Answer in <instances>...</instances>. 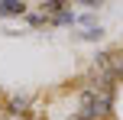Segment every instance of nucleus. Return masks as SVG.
Segmentation results:
<instances>
[{
	"mask_svg": "<svg viewBox=\"0 0 123 120\" xmlns=\"http://www.w3.org/2000/svg\"><path fill=\"white\" fill-rule=\"evenodd\" d=\"M113 104V88L110 84H87L81 91V117L84 120H104Z\"/></svg>",
	"mask_w": 123,
	"mask_h": 120,
	"instance_id": "1",
	"label": "nucleus"
},
{
	"mask_svg": "<svg viewBox=\"0 0 123 120\" xmlns=\"http://www.w3.org/2000/svg\"><path fill=\"white\" fill-rule=\"evenodd\" d=\"M62 6H65V3H58V0L45 3V10H49V19H52V23H68V19H71V13L62 10Z\"/></svg>",
	"mask_w": 123,
	"mask_h": 120,
	"instance_id": "2",
	"label": "nucleus"
},
{
	"mask_svg": "<svg viewBox=\"0 0 123 120\" xmlns=\"http://www.w3.org/2000/svg\"><path fill=\"white\" fill-rule=\"evenodd\" d=\"M0 13H23V3H19V0H0Z\"/></svg>",
	"mask_w": 123,
	"mask_h": 120,
	"instance_id": "3",
	"label": "nucleus"
},
{
	"mask_svg": "<svg viewBox=\"0 0 123 120\" xmlns=\"http://www.w3.org/2000/svg\"><path fill=\"white\" fill-rule=\"evenodd\" d=\"M113 71H117V78L123 75V55H113Z\"/></svg>",
	"mask_w": 123,
	"mask_h": 120,
	"instance_id": "4",
	"label": "nucleus"
},
{
	"mask_svg": "<svg viewBox=\"0 0 123 120\" xmlns=\"http://www.w3.org/2000/svg\"><path fill=\"white\" fill-rule=\"evenodd\" d=\"M74 120H84V117H74Z\"/></svg>",
	"mask_w": 123,
	"mask_h": 120,
	"instance_id": "5",
	"label": "nucleus"
}]
</instances>
